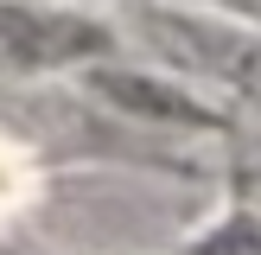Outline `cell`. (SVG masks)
<instances>
[{
	"label": "cell",
	"instance_id": "obj_1",
	"mask_svg": "<svg viewBox=\"0 0 261 255\" xmlns=\"http://www.w3.org/2000/svg\"><path fill=\"white\" fill-rule=\"evenodd\" d=\"M89 45H109V32L76 19V13L0 7V58L7 64H58V58H83Z\"/></svg>",
	"mask_w": 261,
	"mask_h": 255
}]
</instances>
